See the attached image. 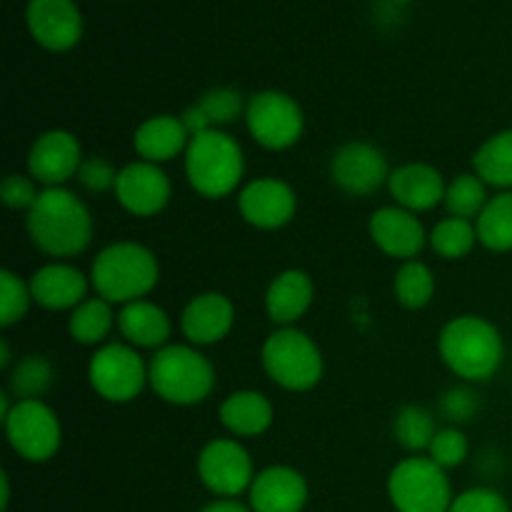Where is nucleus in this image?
<instances>
[{"instance_id":"f257e3e1","label":"nucleus","mask_w":512,"mask_h":512,"mask_svg":"<svg viewBox=\"0 0 512 512\" xmlns=\"http://www.w3.org/2000/svg\"><path fill=\"white\" fill-rule=\"evenodd\" d=\"M30 243L50 258H75L93 243V215L68 188H43L25 218Z\"/></svg>"},{"instance_id":"f03ea898","label":"nucleus","mask_w":512,"mask_h":512,"mask_svg":"<svg viewBox=\"0 0 512 512\" xmlns=\"http://www.w3.org/2000/svg\"><path fill=\"white\" fill-rule=\"evenodd\" d=\"M438 353L463 383H488L505 360L500 330L480 315H458L440 330Z\"/></svg>"},{"instance_id":"7ed1b4c3","label":"nucleus","mask_w":512,"mask_h":512,"mask_svg":"<svg viewBox=\"0 0 512 512\" xmlns=\"http://www.w3.org/2000/svg\"><path fill=\"white\" fill-rule=\"evenodd\" d=\"M158 280L160 263L155 253L133 240L105 245L90 265V285L95 295L120 308L148 298Z\"/></svg>"},{"instance_id":"20e7f679","label":"nucleus","mask_w":512,"mask_h":512,"mask_svg":"<svg viewBox=\"0 0 512 512\" xmlns=\"http://www.w3.org/2000/svg\"><path fill=\"white\" fill-rule=\"evenodd\" d=\"M190 188L208 200H220L240 190L245 178V155L238 140L225 130H205L190 138L183 155Z\"/></svg>"},{"instance_id":"39448f33","label":"nucleus","mask_w":512,"mask_h":512,"mask_svg":"<svg viewBox=\"0 0 512 512\" xmlns=\"http://www.w3.org/2000/svg\"><path fill=\"white\" fill-rule=\"evenodd\" d=\"M148 383L163 403L190 408L210 398L215 388V368L195 345L170 343L155 350L150 358Z\"/></svg>"},{"instance_id":"423d86ee","label":"nucleus","mask_w":512,"mask_h":512,"mask_svg":"<svg viewBox=\"0 0 512 512\" xmlns=\"http://www.w3.org/2000/svg\"><path fill=\"white\" fill-rule=\"evenodd\" d=\"M265 375L288 393H308L323 380L325 360L308 333L293 328H278L265 338L260 350Z\"/></svg>"},{"instance_id":"0eeeda50","label":"nucleus","mask_w":512,"mask_h":512,"mask_svg":"<svg viewBox=\"0 0 512 512\" xmlns=\"http://www.w3.org/2000/svg\"><path fill=\"white\" fill-rule=\"evenodd\" d=\"M388 495L398 512H448L453 505L448 470L428 455L400 460L388 475Z\"/></svg>"},{"instance_id":"6e6552de","label":"nucleus","mask_w":512,"mask_h":512,"mask_svg":"<svg viewBox=\"0 0 512 512\" xmlns=\"http://www.w3.org/2000/svg\"><path fill=\"white\" fill-rule=\"evenodd\" d=\"M88 383L108 403L125 405L148 388V363L128 343H105L95 348L88 363Z\"/></svg>"},{"instance_id":"1a4fd4ad","label":"nucleus","mask_w":512,"mask_h":512,"mask_svg":"<svg viewBox=\"0 0 512 512\" xmlns=\"http://www.w3.org/2000/svg\"><path fill=\"white\" fill-rule=\"evenodd\" d=\"M10 448L28 463H48L63 445V428L45 400H15L3 418Z\"/></svg>"},{"instance_id":"9d476101","label":"nucleus","mask_w":512,"mask_h":512,"mask_svg":"<svg viewBox=\"0 0 512 512\" xmlns=\"http://www.w3.org/2000/svg\"><path fill=\"white\" fill-rule=\"evenodd\" d=\"M245 128L265 150H288L303 138L305 113L283 90H263L248 98Z\"/></svg>"},{"instance_id":"9b49d317","label":"nucleus","mask_w":512,"mask_h":512,"mask_svg":"<svg viewBox=\"0 0 512 512\" xmlns=\"http://www.w3.org/2000/svg\"><path fill=\"white\" fill-rule=\"evenodd\" d=\"M253 458L235 438H215L198 455V478L220 500H233L255 480Z\"/></svg>"},{"instance_id":"f8f14e48","label":"nucleus","mask_w":512,"mask_h":512,"mask_svg":"<svg viewBox=\"0 0 512 512\" xmlns=\"http://www.w3.org/2000/svg\"><path fill=\"white\" fill-rule=\"evenodd\" d=\"M390 165L383 150L365 140L340 145L330 160V178L335 188L353 198H370L390 180Z\"/></svg>"},{"instance_id":"ddd939ff","label":"nucleus","mask_w":512,"mask_h":512,"mask_svg":"<svg viewBox=\"0 0 512 512\" xmlns=\"http://www.w3.org/2000/svg\"><path fill=\"white\" fill-rule=\"evenodd\" d=\"M113 195L125 213L135 218H153L168 208L173 198V183L163 165L135 160L120 168Z\"/></svg>"},{"instance_id":"4468645a","label":"nucleus","mask_w":512,"mask_h":512,"mask_svg":"<svg viewBox=\"0 0 512 512\" xmlns=\"http://www.w3.org/2000/svg\"><path fill=\"white\" fill-rule=\"evenodd\" d=\"M83 160L80 140L70 130H45L28 150V175L43 188H65L68 180L78 178Z\"/></svg>"},{"instance_id":"2eb2a0df","label":"nucleus","mask_w":512,"mask_h":512,"mask_svg":"<svg viewBox=\"0 0 512 512\" xmlns=\"http://www.w3.org/2000/svg\"><path fill=\"white\" fill-rule=\"evenodd\" d=\"M238 213L258 230H280L298 213V195L285 180H250L238 193Z\"/></svg>"},{"instance_id":"dca6fc26","label":"nucleus","mask_w":512,"mask_h":512,"mask_svg":"<svg viewBox=\"0 0 512 512\" xmlns=\"http://www.w3.org/2000/svg\"><path fill=\"white\" fill-rule=\"evenodd\" d=\"M368 233L380 253L400 260V263L418 260V255L428 245L430 235L425 233L423 220L410 210L400 208V205H383V208L375 210L370 215Z\"/></svg>"},{"instance_id":"f3484780","label":"nucleus","mask_w":512,"mask_h":512,"mask_svg":"<svg viewBox=\"0 0 512 512\" xmlns=\"http://www.w3.org/2000/svg\"><path fill=\"white\" fill-rule=\"evenodd\" d=\"M25 20L35 43L53 53H65L83 35V15L73 0H30Z\"/></svg>"},{"instance_id":"a211bd4d","label":"nucleus","mask_w":512,"mask_h":512,"mask_svg":"<svg viewBox=\"0 0 512 512\" xmlns=\"http://www.w3.org/2000/svg\"><path fill=\"white\" fill-rule=\"evenodd\" d=\"M235 325V305L223 293H198L188 300L180 315V330L195 348L218 345Z\"/></svg>"},{"instance_id":"6ab92c4d","label":"nucleus","mask_w":512,"mask_h":512,"mask_svg":"<svg viewBox=\"0 0 512 512\" xmlns=\"http://www.w3.org/2000/svg\"><path fill=\"white\" fill-rule=\"evenodd\" d=\"M28 285L33 293V303L50 313H63V310L73 313L83 300H88V290L93 288L90 275L63 260H55V263L35 270Z\"/></svg>"},{"instance_id":"aec40b11","label":"nucleus","mask_w":512,"mask_h":512,"mask_svg":"<svg viewBox=\"0 0 512 512\" xmlns=\"http://www.w3.org/2000/svg\"><path fill=\"white\" fill-rule=\"evenodd\" d=\"M388 190L393 195L395 205L410 210V213H428L440 203H445V183L443 173L430 163H405L390 173Z\"/></svg>"},{"instance_id":"412c9836","label":"nucleus","mask_w":512,"mask_h":512,"mask_svg":"<svg viewBox=\"0 0 512 512\" xmlns=\"http://www.w3.org/2000/svg\"><path fill=\"white\" fill-rule=\"evenodd\" d=\"M248 493L253 512H303L308 503V483L290 465L260 470Z\"/></svg>"},{"instance_id":"4be33fe9","label":"nucleus","mask_w":512,"mask_h":512,"mask_svg":"<svg viewBox=\"0 0 512 512\" xmlns=\"http://www.w3.org/2000/svg\"><path fill=\"white\" fill-rule=\"evenodd\" d=\"M315 300V283L305 270L288 268L270 280L265 290V313L278 328H293Z\"/></svg>"},{"instance_id":"5701e85b","label":"nucleus","mask_w":512,"mask_h":512,"mask_svg":"<svg viewBox=\"0 0 512 512\" xmlns=\"http://www.w3.org/2000/svg\"><path fill=\"white\" fill-rule=\"evenodd\" d=\"M188 143L190 133L185 130L183 120L180 115L170 113L150 115L133 133V150L138 160H148L155 165L170 163L178 155H185Z\"/></svg>"},{"instance_id":"b1692460","label":"nucleus","mask_w":512,"mask_h":512,"mask_svg":"<svg viewBox=\"0 0 512 512\" xmlns=\"http://www.w3.org/2000/svg\"><path fill=\"white\" fill-rule=\"evenodd\" d=\"M118 330L128 345L138 350H160L170 345V315L153 300H135L120 308Z\"/></svg>"},{"instance_id":"393cba45","label":"nucleus","mask_w":512,"mask_h":512,"mask_svg":"<svg viewBox=\"0 0 512 512\" xmlns=\"http://www.w3.org/2000/svg\"><path fill=\"white\" fill-rule=\"evenodd\" d=\"M218 418L233 438H258L273 425L275 408L258 390H235L220 403Z\"/></svg>"},{"instance_id":"a878e982","label":"nucleus","mask_w":512,"mask_h":512,"mask_svg":"<svg viewBox=\"0 0 512 512\" xmlns=\"http://www.w3.org/2000/svg\"><path fill=\"white\" fill-rule=\"evenodd\" d=\"M118 328V315L113 313V303L95 295V298L83 300L68 318V333L78 345L88 348H100L110 330Z\"/></svg>"},{"instance_id":"bb28decb","label":"nucleus","mask_w":512,"mask_h":512,"mask_svg":"<svg viewBox=\"0 0 512 512\" xmlns=\"http://www.w3.org/2000/svg\"><path fill=\"white\" fill-rule=\"evenodd\" d=\"M473 173L488 188L512 190V128L490 135L473 155Z\"/></svg>"},{"instance_id":"cd10ccee","label":"nucleus","mask_w":512,"mask_h":512,"mask_svg":"<svg viewBox=\"0 0 512 512\" xmlns=\"http://www.w3.org/2000/svg\"><path fill=\"white\" fill-rule=\"evenodd\" d=\"M478 243L490 253H512V190H500L475 220Z\"/></svg>"},{"instance_id":"c85d7f7f","label":"nucleus","mask_w":512,"mask_h":512,"mask_svg":"<svg viewBox=\"0 0 512 512\" xmlns=\"http://www.w3.org/2000/svg\"><path fill=\"white\" fill-rule=\"evenodd\" d=\"M438 430L435 415L423 405H403L393 420L395 443L408 450L410 455H420L423 450H428Z\"/></svg>"},{"instance_id":"c756f323","label":"nucleus","mask_w":512,"mask_h":512,"mask_svg":"<svg viewBox=\"0 0 512 512\" xmlns=\"http://www.w3.org/2000/svg\"><path fill=\"white\" fill-rule=\"evenodd\" d=\"M393 295L403 308L423 310L435 298V275L423 260H405L395 270Z\"/></svg>"},{"instance_id":"7c9ffc66","label":"nucleus","mask_w":512,"mask_h":512,"mask_svg":"<svg viewBox=\"0 0 512 512\" xmlns=\"http://www.w3.org/2000/svg\"><path fill=\"white\" fill-rule=\"evenodd\" d=\"M428 245L435 255L443 260H460L470 255L478 245V228L473 220L463 218H445L433 225L428 235Z\"/></svg>"},{"instance_id":"2f4dec72","label":"nucleus","mask_w":512,"mask_h":512,"mask_svg":"<svg viewBox=\"0 0 512 512\" xmlns=\"http://www.w3.org/2000/svg\"><path fill=\"white\" fill-rule=\"evenodd\" d=\"M488 200V185L480 180L478 173H460L448 183L443 205L450 218H463L475 223Z\"/></svg>"},{"instance_id":"473e14b6","label":"nucleus","mask_w":512,"mask_h":512,"mask_svg":"<svg viewBox=\"0 0 512 512\" xmlns=\"http://www.w3.org/2000/svg\"><path fill=\"white\" fill-rule=\"evenodd\" d=\"M53 378V363L45 355H25L10 368V393L15 400H43Z\"/></svg>"},{"instance_id":"72a5a7b5","label":"nucleus","mask_w":512,"mask_h":512,"mask_svg":"<svg viewBox=\"0 0 512 512\" xmlns=\"http://www.w3.org/2000/svg\"><path fill=\"white\" fill-rule=\"evenodd\" d=\"M198 105L203 108L205 118L210 120V125L218 130L233 125L238 118H245V108H248V100L240 95V90L228 88V85H220V88L208 90L198 98Z\"/></svg>"},{"instance_id":"f704fd0d","label":"nucleus","mask_w":512,"mask_h":512,"mask_svg":"<svg viewBox=\"0 0 512 512\" xmlns=\"http://www.w3.org/2000/svg\"><path fill=\"white\" fill-rule=\"evenodd\" d=\"M0 295H3L0 298V325L10 328L28 315L30 305H33V293L20 275H15L13 270H3L0 273Z\"/></svg>"},{"instance_id":"c9c22d12","label":"nucleus","mask_w":512,"mask_h":512,"mask_svg":"<svg viewBox=\"0 0 512 512\" xmlns=\"http://www.w3.org/2000/svg\"><path fill=\"white\" fill-rule=\"evenodd\" d=\"M470 455L468 435L458 428V425H448L440 428L438 435L433 438L428 448V458L435 460L443 470H453L463 465Z\"/></svg>"},{"instance_id":"e433bc0d","label":"nucleus","mask_w":512,"mask_h":512,"mask_svg":"<svg viewBox=\"0 0 512 512\" xmlns=\"http://www.w3.org/2000/svg\"><path fill=\"white\" fill-rule=\"evenodd\" d=\"M480 410V398L470 383H460L455 388L445 390V395L440 398V413L448 420L450 425H463L468 420L475 418V413Z\"/></svg>"},{"instance_id":"4c0bfd02","label":"nucleus","mask_w":512,"mask_h":512,"mask_svg":"<svg viewBox=\"0 0 512 512\" xmlns=\"http://www.w3.org/2000/svg\"><path fill=\"white\" fill-rule=\"evenodd\" d=\"M118 173L120 170L110 163L108 158H85L83 165L78 170V183L83 185L88 193H110L115 190V183H118Z\"/></svg>"},{"instance_id":"58836bf2","label":"nucleus","mask_w":512,"mask_h":512,"mask_svg":"<svg viewBox=\"0 0 512 512\" xmlns=\"http://www.w3.org/2000/svg\"><path fill=\"white\" fill-rule=\"evenodd\" d=\"M40 193H43V188H38V183L30 175L13 173L0 185V198H3V203L10 210H25L28 213L35 205V200L40 198Z\"/></svg>"},{"instance_id":"ea45409f","label":"nucleus","mask_w":512,"mask_h":512,"mask_svg":"<svg viewBox=\"0 0 512 512\" xmlns=\"http://www.w3.org/2000/svg\"><path fill=\"white\" fill-rule=\"evenodd\" d=\"M448 512H510L508 500L493 488H470L453 498Z\"/></svg>"},{"instance_id":"a19ab883","label":"nucleus","mask_w":512,"mask_h":512,"mask_svg":"<svg viewBox=\"0 0 512 512\" xmlns=\"http://www.w3.org/2000/svg\"><path fill=\"white\" fill-rule=\"evenodd\" d=\"M180 120H183V125H185V130H188V133H190V138H195V135L205 133V130H213V125H210V120L205 118L203 108H200L198 103L190 105L188 110H183Z\"/></svg>"},{"instance_id":"79ce46f5","label":"nucleus","mask_w":512,"mask_h":512,"mask_svg":"<svg viewBox=\"0 0 512 512\" xmlns=\"http://www.w3.org/2000/svg\"><path fill=\"white\" fill-rule=\"evenodd\" d=\"M200 512H253V508H245V505L235 503V500H218V503H210L208 508Z\"/></svg>"},{"instance_id":"37998d69","label":"nucleus","mask_w":512,"mask_h":512,"mask_svg":"<svg viewBox=\"0 0 512 512\" xmlns=\"http://www.w3.org/2000/svg\"><path fill=\"white\" fill-rule=\"evenodd\" d=\"M0 368L3 370H8L10 368V345L5 343H0Z\"/></svg>"},{"instance_id":"c03bdc74","label":"nucleus","mask_w":512,"mask_h":512,"mask_svg":"<svg viewBox=\"0 0 512 512\" xmlns=\"http://www.w3.org/2000/svg\"><path fill=\"white\" fill-rule=\"evenodd\" d=\"M8 500H10V485H8V475L3 473V510H8Z\"/></svg>"},{"instance_id":"a18cd8bd","label":"nucleus","mask_w":512,"mask_h":512,"mask_svg":"<svg viewBox=\"0 0 512 512\" xmlns=\"http://www.w3.org/2000/svg\"><path fill=\"white\" fill-rule=\"evenodd\" d=\"M395 3H408V0H395Z\"/></svg>"}]
</instances>
